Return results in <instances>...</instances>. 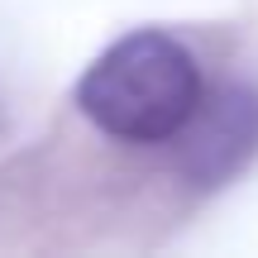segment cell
Returning a JSON list of instances; mask_svg holds the SVG:
<instances>
[{"label": "cell", "instance_id": "1", "mask_svg": "<svg viewBox=\"0 0 258 258\" xmlns=\"http://www.w3.org/2000/svg\"><path fill=\"white\" fill-rule=\"evenodd\" d=\"M201 67L182 38L134 29L115 38L77 82V105L101 134L120 144H167L201 105Z\"/></svg>", "mask_w": 258, "mask_h": 258}, {"label": "cell", "instance_id": "2", "mask_svg": "<svg viewBox=\"0 0 258 258\" xmlns=\"http://www.w3.org/2000/svg\"><path fill=\"white\" fill-rule=\"evenodd\" d=\"M182 172L196 186H225L258 158V86L225 82L201 96L191 124L182 129Z\"/></svg>", "mask_w": 258, "mask_h": 258}]
</instances>
